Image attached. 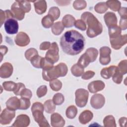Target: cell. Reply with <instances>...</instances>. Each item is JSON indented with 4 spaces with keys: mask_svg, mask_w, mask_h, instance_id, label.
I'll return each instance as SVG.
<instances>
[{
    "mask_svg": "<svg viewBox=\"0 0 127 127\" xmlns=\"http://www.w3.org/2000/svg\"><path fill=\"white\" fill-rule=\"evenodd\" d=\"M60 45L63 51L66 54L76 55L83 50L85 39L78 31L69 30L65 32L61 37Z\"/></svg>",
    "mask_w": 127,
    "mask_h": 127,
    "instance_id": "6da1fadb",
    "label": "cell"
},
{
    "mask_svg": "<svg viewBox=\"0 0 127 127\" xmlns=\"http://www.w3.org/2000/svg\"><path fill=\"white\" fill-rule=\"evenodd\" d=\"M81 18L88 25L86 34L88 37L93 38L102 33V26L93 14L89 12H85L81 15Z\"/></svg>",
    "mask_w": 127,
    "mask_h": 127,
    "instance_id": "7a4b0ae2",
    "label": "cell"
},
{
    "mask_svg": "<svg viewBox=\"0 0 127 127\" xmlns=\"http://www.w3.org/2000/svg\"><path fill=\"white\" fill-rule=\"evenodd\" d=\"M67 72V67L66 64L60 63L49 69H43V78L46 81H51L58 77L65 76Z\"/></svg>",
    "mask_w": 127,
    "mask_h": 127,
    "instance_id": "3957f363",
    "label": "cell"
},
{
    "mask_svg": "<svg viewBox=\"0 0 127 127\" xmlns=\"http://www.w3.org/2000/svg\"><path fill=\"white\" fill-rule=\"evenodd\" d=\"M31 111L35 121L39 124L40 126H41V123H45L50 126L43 115V112L44 111V106L41 103H34L32 106Z\"/></svg>",
    "mask_w": 127,
    "mask_h": 127,
    "instance_id": "277c9868",
    "label": "cell"
},
{
    "mask_svg": "<svg viewBox=\"0 0 127 127\" xmlns=\"http://www.w3.org/2000/svg\"><path fill=\"white\" fill-rule=\"evenodd\" d=\"M75 102L78 107H84L87 103L88 98V92L84 89H78L75 92Z\"/></svg>",
    "mask_w": 127,
    "mask_h": 127,
    "instance_id": "5b68a950",
    "label": "cell"
},
{
    "mask_svg": "<svg viewBox=\"0 0 127 127\" xmlns=\"http://www.w3.org/2000/svg\"><path fill=\"white\" fill-rule=\"evenodd\" d=\"M45 59L53 63L57 62L59 59V48L56 43L54 42L51 45L49 50L46 53Z\"/></svg>",
    "mask_w": 127,
    "mask_h": 127,
    "instance_id": "8992f818",
    "label": "cell"
},
{
    "mask_svg": "<svg viewBox=\"0 0 127 127\" xmlns=\"http://www.w3.org/2000/svg\"><path fill=\"white\" fill-rule=\"evenodd\" d=\"M11 11L14 17L19 20H21L24 17L25 11L21 5L19 0H16L11 7Z\"/></svg>",
    "mask_w": 127,
    "mask_h": 127,
    "instance_id": "52a82bcc",
    "label": "cell"
},
{
    "mask_svg": "<svg viewBox=\"0 0 127 127\" xmlns=\"http://www.w3.org/2000/svg\"><path fill=\"white\" fill-rule=\"evenodd\" d=\"M5 31L9 34H14L17 33L18 30V23L16 20L13 18L7 19L4 23Z\"/></svg>",
    "mask_w": 127,
    "mask_h": 127,
    "instance_id": "ba28073f",
    "label": "cell"
},
{
    "mask_svg": "<svg viewBox=\"0 0 127 127\" xmlns=\"http://www.w3.org/2000/svg\"><path fill=\"white\" fill-rule=\"evenodd\" d=\"M15 117V111L8 109H4L0 115V123L2 125L9 124Z\"/></svg>",
    "mask_w": 127,
    "mask_h": 127,
    "instance_id": "9c48e42d",
    "label": "cell"
},
{
    "mask_svg": "<svg viewBox=\"0 0 127 127\" xmlns=\"http://www.w3.org/2000/svg\"><path fill=\"white\" fill-rule=\"evenodd\" d=\"M111 52V49L107 47H103L100 49V57L99 61L102 64L106 65L110 63Z\"/></svg>",
    "mask_w": 127,
    "mask_h": 127,
    "instance_id": "30bf717a",
    "label": "cell"
},
{
    "mask_svg": "<svg viewBox=\"0 0 127 127\" xmlns=\"http://www.w3.org/2000/svg\"><path fill=\"white\" fill-rule=\"evenodd\" d=\"M112 47L115 49H119L127 43V35H119L113 38H110Z\"/></svg>",
    "mask_w": 127,
    "mask_h": 127,
    "instance_id": "8fae6325",
    "label": "cell"
},
{
    "mask_svg": "<svg viewBox=\"0 0 127 127\" xmlns=\"http://www.w3.org/2000/svg\"><path fill=\"white\" fill-rule=\"evenodd\" d=\"M91 105L95 109H100L102 108L105 103L104 97L100 94H97L92 96L90 100Z\"/></svg>",
    "mask_w": 127,
    "mask_h": 127,
    "instance_id": "7c38bea8",
    "label": "cell"
},
{
    "mask_svg": "<svg viewBox=\"0 0 127 127\" xmlns=\"http://www.w3.org/2000/svg\"><path fill=\"white\" fill-rule=\"evenodd\" d=\"M13 67L8 63H5L1 65L0 68V76L1 78H7L10 76L12 73Z\"/></svg>",
    "mask_w": 127,
    "mask_h": 127,
    "instance_id": "4fadbf2b",
    "label": "cell"
},
{
    "mask_svg": "<svg viewBox=\"0 0 127 127\" xmlns=\"http://www.w3.org/2000/svg\"><path fill=\"white\" fill-rule=\"evenodd\" d=\"M16 44L19 46H25L30 42V39L28 36L24 32H21L19 33L15 38Z\"/></svg>",
    "mask_w": 127,
    "mask_h": 127,
    "instance_id": "5bb4252c",
    "label": "cell"
},
{
    "mask_svg": "<svg viewBox=\"0 0 127 127\" xmlns=\"http://www.w3.org/2000/svg\"><path fill=\"white\" fill-rule=\"evenodd\" d=\"M104 87L105 84L103 81L96 80L90 82L88 86V88L91 93H95L102 90L104 88Z\"/></svg>",
    "mask_w": 127,
    "mask_h": 127,
    "instance_id": "9a60e30c",
    "label": "cell"
},
{
    "mask_svg": "<svg viewBox=\"0 0 127 127\" xmlns=\"http://www.w3.org/2000/svg\"><path fill=\"white\" fill-rule=\"evenodd\" d=\"M6 105L8 109L15 110L19 109L20 107V101L16 97L10 98L6 102Z\"/></svg>",
    "mask_w": 127,
    "mask_h": 127,
    "instance_id": "2e32d148",
    "label": "cell"
},
{
    "mask_svg": "<svg viewBox=\"0 0 127 127\" xmlns=\"http://www.w3.org/2000/svg\"><path fill=\"white\" fill-rule=\"evenodd\" d=\"M104 19L106 25L108 27H110L113 25H117V19L116 15L111 12H108L104 15Z\"/></svg>",
    "mask_w": 127,
    "mask_h": 127,
    "instance_id": "e0dca14e",
    "label": "cell"
},
{
    "mask_svg": "<svg viewBox=\"0 0 127 127\" xmlns=\"http://www.w3.org/2000/svg\"><path fill=\"white\" fill-rule=\"evenodd\" d=\"M36 12L39 14L44 13L47 9V3L45 0H37L34 1Z\"/></svg>",
    "mask_w": 127,
    "mask_h": 127,
    "instance_id": "ac0fdd59",
    "label": "cell"
},
{
    "mask_svg": "<svg viewBox=\"0 0 127 127\" xmlns=\"http://www.w3.org/2000/svg\"><path fill=\"white\" fill-rule=\"evenodd\" d=\"M117 67L116 66L112 65L102 69L101 71V76L105 79H109L113 75Z\"/></svg>",
    "mask_w": 127,
    "mask_h": 127,
    "instance_id": "d6986e66",
    "label": "cell"
},
{
    "mask_svg": "<svg viewBox=\"0 0 127 127\" xmlns=\"http://www.w3.org/2000/svg\"><path fill=\"white\" fill-rule=\"evenodd\" d=\"M30 123L29 118L26 115H21L18 116L15 121L14 123V124L12 126H17L18 124H20L19 126H27L29 125Z\"/></svg>",
    "mask_w": 127,
    "mask_h": 127,
    "instance_id": "ffe728a7",
    "label": "cell"
},
{
    "mask_svg": "<svg viewBox=\"0 0 127 127\" xmlns=\"http://www.w3.org/2000/svg\"><path fill=\"white\" fill-rule=\"evenodd\" d=\"M93 118V113L89 110H85L82 112L79 117V121L82 124L89 122Z\"/></svg>",
    "mask_w": 127,
    "mask_h": 127,
    "instance_id": "44dd1931",
    "label": "cell"
},
{
    "mask_svg": "<svg viewBox=\"0 0 127 127\" xmlns=\"http://www.w3.org/2000/svg\"><path fill=\"white\" fill-rule=\"evenodd\" d=\"M65 121L62 118V117L58 113H54L51 116V124L52 126H57V124H61L63 126H64Z\"/></svg>",
    "mask_w": 127,
    "mask_h": 127,
    "instance_id": "7402d4cb",
    "label": "cell"
},
{
    "mask_svg": "<svg viewBox=\"0 0 127 127\" xmlns=\"http://www.w3.org/2000/svg\"><path fill=\"white\" fill-rule=\"evenodd\" d=\"M75 20L74 18L70 15H66L63 18V24L66 27H70L73 26Z\"/></svg>",
    "mask_w": 127,
    "mask_h": 127,
    "instance_id": "603a6c76",
    "label": "cell"
},
{
    "mask_svg": "<svg viewBox=\"0 0 127 127\" xmlns=\"http://www.w3.org/2000/svg\"><path fill=\"white\" fill-rule=\"evenodd\" d=\"M121 29L117 25L109 27V34L110 38H113L121 35Z\"/></svg>",
    "mask_w": 127,
    "mask_h": 127,
    "instance_id": "cb8c5ba5",
    "label": "cell"
},
{
    "mask_svg": "<svg viewBox=\"0 0 127 127\" xmlns=\"http://www.w3.org/2000/svg\"><path fill=\"white\" fill-rule=\"evenodd\" d=\"M90 62H91L90 58L87 55V54L85 53L79 59L77 64L84 68L86 67Z\"/></svg>",
    "mask_w": 127,
    "mask_h": 127,
    "instance_id": "d4e9b609",
    "label": "cell"
},
{
    "mask_svg": "<svg viewBox=\"0 0 127 127\" xmlns=\"http://www.w3.org/2000/svg\"><path fill=\"white\" fill-rule=\"evenodd\" d=\"M71 71L74 76H80L83 73L84 67L77 64L72 66L71 68Z\"/></svg>",
    "mask_w": 127,
    "mask_h": 127,
    "instance_id": "484cf974",
    "label": "cell"
},
{
    "mask_svg": "<svg viewBox=\"0 0 127 127\" xmlns=\"http://www.w3.org/2000/svg\"><path fill=\"white\" fill-rule=\"evenodd\" d=\"M64 29V26L62 23L61 22H57L54 24L52 28V32L55 35H59Z\"/></svg>",
    "mask_w": 127,
    "mask_h": 127,
    "instance_id": "4316f807",
    "label": "cell"
},
{
    "mask_svg": "<svg viewBox=\"0 0 127 127\" xmlns=\"http://www.w3.org/2000/svg\"><path fill=\"white\" fill-rule=\"evenodd\" d=\"M54 20H55L51 16L47 15L44 17L42 20V25L46 28H49L53 24Z\"/></svg>",
    "mask_w": 127,
    "mask_h": 127,
    "instance_id": "83f0119b",
    "label": "cell"
},
{
    "mask_svg": "<svg viewBox=\"0 0 127 127\" xmlns=\"http://www.w3.org/2000/svg\"><path fill=\"white\" fill-rule=\"evenodd\" d=\"M43 58L40 57L38 55L34 56L30 60L32 64L36 68H42V64Z\"/></svg>",
    "mask_w": 127,
    "mask_h": 127,
    "instance_id": "f1b7e54d",
    "label": "cell"
},
{
    "mask_svg": "<svg viewBox=\"0 0 127 127\" xmlns=\"http://www.w3.org/2000/svg\"><path fill=\"white\" fill-rule=\"evenodd\" d=\"M106 3L108 7L114 11H118L120 9L121 2L118 0H108Z\"/></svg>",
    "mask_w": 127,
    "mask_h": 127,
    "instance_id": "f546056e",
    "label": "cell"
},
{
    "mask_svg": "<svg viewBox=\"0 0 127 127\" xmlns=\"http://www.w3.org/2000/svg\"><path fill=\"white\" fill-rule=\"evenodd\" d=\"M55 104L51 100H47L45 102L44 104L45 110L47 113H52L54 112L56 109V106Z\"/></svg>",
    "mask_w": 127,
    "mask_h": 127,
    "instance_id": "4dcf8cb0",
    "label": "cell"
},
{
    "mask_svg": "<svg viewBox=\"0 0 127 127\" xmlns=\"http://www.w3.org/2000/svg\"><path fill=\"white\" fill-rule=\"evenodd\" d=\"M77 110L74 106H69L66 111V116L69 119H73L77 114Z\"/></svg>",
    "mask_w": 127,
    "mask_h": 127,
    "instance_id": "1f68e13d",
    "label": "cell"
},
{
    "mask_svg": "<svg viewBox=\"0 0 127 127\" xmlns=\"http://www.w3.org/2000/svg\"><path fill=\"white\" fill-rule=\"evenodd\" d=\"M85 53L88 55V56L90 58L91 62H94L96 60L98 53L97 50L94 48H90L88 49L86 51Z\"/></svg>",
    "mask_w": 127,
    "mask_h": 127,
    "instance_id": "d6a6232c",
    "label": "cell"
},
{
    "mask_svg": "<svg viewBox=\"0 0 127 127\" xmlns=\"http://www.w3.org/2000/svg\"><path fill=\"white\" fill-rule=\"evenodd\" d=\"M108 6L105 2H100L98 3L95 6V10L99 13H103L108 9Z\"/></svg>",
    "mask_w": 127,
    "mask_h": 127,
    "instance_id": "836d02e7",
    "label": "cell"
},
{
    "mask_svg": "<svg viewBox=\"0 0 127 127\" xmlns=\"http://www.w3.org/2000/svg\"><path fill=\"white\" fill-rule=\"evenodd\" d=\"M50 86L51 89H53V90L58 91L61 89L62 86V84L60 80L57 79H54L50 81Z\"/></svg>",
    "mask_w": 127,
    "mask_h": 127,
    "instance_id": "e575fe53",
    "label": "cell"
},
{
    "mask_svg": "<svg viewBox=\"0 0 127 127\" xmlns=\"http://www.w3.org/2000/svg\"><path fill=\"white\" fill-rule=\"evenodd\" d=\"M48 15L51 16L54 20L57 19L60 15V9L57 7H52L50 8L49 11Z\"/></svg>",
    "mask_w": 127,
    "mask_h": 127,
    "instance_id": "d590c367",
    "label": "cell"
},
{
    "mask_svg": "<svg viewBox=\"0 0 127 127\" xmlns=\"http://www.w3.org/2000/svg\"><path fill=\"white\" fill-rule=\"evenodd\" d=\"M113 76V81L116 82L117 84H120L122 81L123 79V74L119 70L118 67H117V69L114 73Z\"/></svg>",
    "mask_w": 127,
    "mask_h": 127,
    "instance_id": "8d00e7d4",
    "label": "cell"
},
{
    "mask_svg": "<svg viewBox=\"0 0 127 127\" xmlns=\"http://www.w3.org/2000/svg\"><path fill=\"white\" fill-rule=\"evenodd\" d=\"M73 7L77 10H81L86 6V2L84 0H75L73 4Z\"/></svg>",
    "mask_w": 127,
    "mask_h": 127,
    "instance_id": "74e56055",
    "label": "cell"
},
{
    "mask_svg": "<svg viewBox=\"0 0 127 127\" xmlns=\"http://www.w3.org/2000/svg\"><path fill=\"white\" fill-rule=\"evenodd\" d=\"M3 88L7 91H13L16 86V84L12 81H5L3 83Z\"/></svg>",
    "mask_w": 127,
    "mask_h": 127,
    "instance_id": "f35d334b",
    "label": "cell"
},
{
    "mask_svg": "<svg viewBox=\"0 0 127 127\" xmlns=\"http://www.w3.org/2000/svg\"><path fill=\"white\" fill-rule=\"evenodd\" d=\"M53 101L56 105H61L64 101V97L61 93H57L53 97Z\"/></svg>",
    "mask_w": 127,
    "mask_h": 127,
    "instance_id": "ab89813d",
    "label": "cell"
},
{
    "mask_svg": "<svg viewBox=\"0 0 127 127\" xmlns=\"http://www.w3.org/2000/svg\"><path fill=\"white\" fill-rule=\"evenodd\" d=\"M20 107L19 109L26 110L28 109L30 106V102L29 99L21 98L20 99Z\"/></svg>",
    "mask_w": 127,
    "mask_h": 127,
    "instance_id": "60d3db41",
    "label": "cell"
},
{
    "mask_svg": "<svg viewBox=\"0 0 127 127\" xmlns=\"http://www.w3.org/2000/svg\"><path fill=\"white\" fill-rule=\"evenodd\" d=\"M38 52L37 51L33 48H31L28 50H27L25 53V58L28 60H30L32 58H33L34 56L38 55Z\"/></svg>",
    "mask_w": 127,
    "mask_h": 127,
    "instance_id": "b9f144b4",
    "label": "cell"
},
{
    "mask_svg": "<svg viewBox=\"0 0 127 127\" xmlns=\"http://www.w3.org/2000/svg\"><path fill=\"white\" fill-rule=\"evenodd\" d=\"M47 91V86L46 85H42L37 89V94L39 98L42 97L45 95Z\"/></svg>",
    "mask_w": 127,
    "mask_h": 127,
    "instance_id": "7bdbcfd3",
    "label": "cell"
},
{
    "mask_svg": "<svg viewBox=\"0 0 127 127\" xmlns=\"http://www.w3.org/2000/svg\"><path fill=\"white\" fill-rule=\"evenodd\" d=\"M74 24L75 27H76L77 28L81 30H85L86 28V26L85 22L82 20H79V19L77 20L76 21H75Z\"/></svg>",
    "mask_w": 127,
    "mask_h": 127,
    "instance_id": "ee69618b",
    "label": "cell"
},
{
    "mask_svg": "<svg viewBox=\"0 0 127 127\" xmlns=\"http://www.w3.org/2000/svg\"><path fill=\"white\" fill-rule=\"evenodd\" d=\"M118 68L123 74L126 73L127 70V60L121 61L119 64Z\"/></svg>",
    "mask_w": 127,
    "mask_h": 127,
    "instance_id": "f6af8a7d",
    "label": "cell"
},
{
    "mask_svg": "<svg viewBox=\"0 0 127 127\" xmlns=\"http://www.w3.org/2000/svg\"><path fill=\"white\" fill-rule=\"evenodd\" d=\"M20 95L21 96V98H25L27 99H30L32 97V93L31 91L28 89L24 88L21 92Z\"/></svg>",
    "mask_w": 127,
    "mask_h": 127,
    "instance_id": "bcb514c9",
    "label": "cell"
},
{
    "mask_svg": "<svg viewBox=\"0 0 127 127\" xmlns=\"http://www.w3.org/2000/svg\"><path fill=\"white\" fill-rule=\"evenodd\" d=\"M25 88V85L22 83H17L16 84V86L14 90H13V92L14 94L16 95H20L21 91Z\"/></svg>",
    "mask_w": 127,
    "mask_h": 127,
    "instance_id": "7dc6e473",
    "label": "cell"
},
{
    "mask_svg": "<svg viewBox=\"0 0 127 127\" xmlns=\"http://www.w3.org/2000/svg\"><path fill=\"white\" fill-rule=\"evenodd\" d=\"M19 2L24 8L25 12H28L31 9V5L29 1L25 0H19Z\"/></svg>",
    "mask_w": 127,
    "mask_h": 127,
    "instance_id": "c3c4849f",
    "label": "cell"
},
{
    "mask_svg": "<svg viewBox=\"0 0 127 127\" xmlns=\"http://www.w3.org/2000/svg\"><path fill=\"white\" fill-rule=\"evenodd\" d=\"M94 74H95V73L92 71H87L84 74H83L82 76V78L85 80L88 79L92 77Z\"/></svg>",
    "mask_w": 127,
    "mask_h": 127,
    "instance_id": "681fc988",
    "label": "cell"
},
{
    "mask_svg": "<svg viewBox=\"0 0 127 127\" xmlns=\"http://www.w3.org/2000/svg\"><path fill=\"white\" fill-rule=\"evenodd\" d=\"M51 44L49 42H45L42 43L40 46V49L42 50H45L47 49H48L50 48L51 47Z\"/></svg>",
    "mask_w": 127,
    "mask_h": 127,
    "instance_id": "f907efd6",
    "label": "cell"
},
{
    "mask_svg": "<svg viewBox=\"0 0 127 127\" xmlns=\"http://www.w3.org/2000/svg\"><path fill=\"white\" fill-rule=\"evenodd\" d=\"M119 13L121 15V18H127V8L122 7L119 10Z\"/></svg>",
    "mask_w": 127,
    "mask_h": 127,
    "instance_id": "816d5d0a",
    "label": "cell"
},
{
    "mask_svg": "<svg viewBox=\"0 0 127 127\" xmlns=\"http://www.w3.org/2000/svg\"><path fill=\"white\" fill-rule=\"evenodd\" d=\"M127 18H121L120 21V26L122 30H125L127 28Z\"/></svg>",
    "mask_w": 127,
    "mask_h": 127,
    "instance_id": "f5cc1de1",
    "label": "cell"
}]
</instances>
